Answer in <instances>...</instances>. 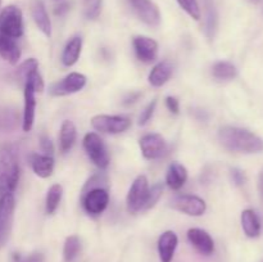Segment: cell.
I'll use <instances>...</instances> for the list:
<instances>
[{"label": "cell", "instance_id": "6da1fadb", "mask_svg": "<svg viewBox=\"0 0 263 262\" xmlns=\"http://www.w3.org/2000/svg\"><path fill=\"white\" fill-rule=\"evenodd\" d=\"M218 141L225 149L239 153H259L263 151V139L247 128L223 126L218 131Z\"/></svg>", "mask_w": 263, "mask_h": 262}, {"label": "cell", "instance_id": "7a4b0ae2", "mask_svg": "<svg viewBox=\"0 0 263 262\" xmlns=\"http://www.w3.org/2000/svg\"><path fill=\"white\" fill-rule=\"evenodd\" d=\"M20 180V164L13 149H0V197L12 194Z\"/></svg>", "mask_w": 263, "mask_h": 262}, {"label": "cell", "instance_id": "3957f363", "mask_svg": "<svg viewBox=\"0 0 263 262\" xmlns=\"http://www.w3.org/2000/svg\"><path fill=\"white\" fill-rule=\"evenodd\" d=\"M0 33L13 40L23 35V17L20 8L7 5L0 12Z\"/></svg>", "mask_w": 263, "mask_h": 262}, {"label": "cell", "instance_id": "277c9868", "mask_svg": "<svg viewBox=\"0 0 263 262\" xmlns=\"http://www.w3.org/2000/svg\"><path fill=\"white\" fill-rule=\"evenodd\" d=\"M84 149L90 161L99 169H107L109 164V154L107 146L98 134L89 133L84 138Z\"/></svg>", "mask_w": 263, "mask_h": 262}, {"label": "cell", "instance_id": "5b68a950", "mask_svg": "<svg viewBox=\"0 0 263 262\" xmlns=\"http://www.w3.org/2000/svg\"><path fill=\"white\" fill-rule=\"evenodd\" d=\"M15 199L14 195L4 194L0 197V249L7 244L10 236L14 217Z\"/></svg>", "mask_w": 263, "mask_h": 262}, {"label": "cell", "instance_id": "8992f818", "mask_svg": "<svg viewBox=\"0 0 263 262\" xmlns=\"http://www.w3.org/2000/svg\"><path fill=\"white\" fill-rule=\"evenodd\" d=\"M109 203L107 188H92L82 192V207L89 215L98 216L105 211Z\"/></svg>", "mask_w": 263, "mask_h": 262}, {"label": "cell", "instance_id": "52a82bcc", "mask_svg": "<svg viewBox=\"0 0 263 262\" xmlns=\"http://www.w3.org/2000/svg\"><path fill=\"white\" fill-rule=\"evenodd\" d=\"M91 126L94 130L104 134H122L131 126L130 118L125 116L98 115L91 118Z\"/></svg>", "mask_w": 263, "mask_h": 262}, {"label": "cell", "instance_id": "ba28073f", "mask_svg": "<svg viewBox=\"0 0 263 262\" xmlns=\"http://www.w3.org/2000/svg\"><path fill=\"white\" fill-rule=\"evenodd\" d=\"M149 182L146 176L140 175L134 180L130 190L127 193L126 203H127V210L130 213H138L139 211L144 210L146 198H148Z\"/></svg>", "mask_w": 263, "mask_h": 262}, {"label": "cell", "instance_id": "9c48e42d", "mask_svg": "<svg viewBox=\"0 0 263 262\" xmlns=\"http://www.w3.org/2000/svg\"><path fill=\"white\" fill-rule=\"evenodd\" d=\"M170 207L187 216L199 217V216L204 215V212L207 211V203L197 195L182 194L172 198L170 202Z\"/></svg>", "mask_w": 263, "mask_h": 262}, {"label": "cell", "instance_id": "30bf717a", "mask_svg": "<svg viewBox=\"0 0 263 262\" xmlns=\"http://www.w3.org/2000/svg\"><path fill=\"white\" fill-rule=\"evenodd\" d=\"M86 85V77L79 72H72L64 79L54 82L49 87V92L54 97H66L82 90Z\"/></svg>", "mask_w": 263, "mask_h": 262}, {"label": "cell", "instance_id": "8fae6325", "mask_svg": "<svg viewBox=\"0 0 263 262\" xmlns=\"http://www.w3.org/2000/svg\"><path fill=\"white\" fill-rule=\"evenodd\" d=\"M140 151L146 159H157L164 154L167 143L159 134H146L139 141Z\"/></svg>", "mask_w": 263, "mask_h": 262}, {"label": "cell", "instance_id": "7c38bea8", "mask_svg": "<svg viewBox=\"0 0 263 262\" xmlns=\"http://www.w3.org/2000/svg\"><path fill=\"white\" fill-rule=\"evenodd\" d=\"M134 50L139 61L152 63L158 55V43L148 36H135L133 40Z\"/></svg>", "mask_w": 263, "mask_h": 262}, {"label": "cell", "instance_id": "4fadbf2b", "mask_svg": "<svg viewBox=\"0 0 263 262\" xmlns=\"http://www.w3.org/2000/svg\"><path fill=\"white\" fill-rule=\"evenodd\" d=\"M134 10L144 23L149 26H158L161 22V13L158 7L152 0H130Z\"/></svg>", "mask_w": 263, "mask_h": 262}, {"label": "cell", "instance_id": "5bb4252c", "mask_svg": "<svg viewBox=\"0 0 263 262\" xmlns=\"http://www.w3.org/2000/svg\"><path fill=\"white\" fill-rule=\"evenodd\" d=\"M187 240L203 256H211L215 251V241H213L212 236L203 229H189Z\"/></svg>", "mask_w": 263, "mask_h": 262}, {"label": "cell", "instance_id": "9a60e30c", "mask_svg": "<svg viewBox=\"0 0 263 262\" xmlns=\"http://www.w3.org/2000/svg\"><path fill=\"white\" fill-rule=\"evenodd\" d=\"M25 108H23V131L28 133L32 128L35 122V109H36V91L30 84H25Z\"/></svg>", "mask_w": 263, "mask_h": 262}, {"label": "cell", "instance_id": "2e32d148", "mask_svg": "<svg viewBox=\"0 0 263 262\" xmlns=\"http://www.w3.org/2000/svg\"><path fill=\"white\" fill-rule=\"evenodd\" d=\"M179 244V238L174 231H164L158 239V253L162 262H171Z\"/></svg>", "mask_w": 263, "mask_h": 262}, {"label": "cell", "instance_id": "e0dca14e", "mask_svg": "<svg viewBox=\"0 0 263 262\" xmlns=\"http://www.w3.org/2000/svg\"><path fill=\"white\" fill-rule=\"evenodd\" d=\"M31 13H32V18L33 21H35L36 26L39 27V30H40L45 36L50 38L51 22L44 3L41 2V0H33L32 5H31Z\"/></svg>", "mask_w": 263, "mask_h": 262}, {"label": "cell", "instance_id": "ac0fdd59", "mask_svg": "<svg viewBox=\"0 0 263 262\" xmlns=\"http://www.w3.org/2000/svg\"><path fill=\"white\" fill-rule=\"evenodd\" d=\"M187 180V170L179 162H172L166 174V184L172 190L181 189Z\"/></svg>", "mask_w": 263, "mask_h": 262}, {"label": "cell", "instance_id": "d6986e66", "mask_svg": "<svg viewBox=\"0 0 263 262\" xmlns=\"http://www.w3.org/2000/svg\"><path fill=\"white\" fill-rule=\"evenodd\" d=\"M30 163L33 172H35L39 177L46 179V177L51 176V174H53L54 158L51 156L33 153L31 154L30 157Z\"/></svg>", "mask_w": 263, "mask_h": 262}, {"label": "cell", "instance_id": "ffe728a7", "mask_svg": "<svg viewBox=\"0 0 263 262\" xmlns=\"http://www.w3.org/2000/svg\"><path fill=\"white\" fill-rule=\"evenodd\" d=\"M172 76V66L170 64V62L163 61L157 63L153 67V69L151 71L148 76V81L152 86L154 87H161L171 79Z\"/></svg>", "mask_w": 263, "mask_h": 262}, {"label": "cell", "instance_id": "44dd1931", "mask_svg": "<svg viewBox=\"0 0 263 262\" xmlns=\"http://www.w3.org/2000/svg\"><path fill=\"white\" fill-rule=\"evenodd\" d=\"M77 138V130L76 126L72 121L66 120L63 121L61 126V131H59V148L63 153H67L72 149L74 145V141Z\"/></svg>", "mask_w": 263, "mask_h": 262}, {"label": "cell", "instance_id": "7402d4cb", "mask_svg": "<svg viewBox=\"0 0 263 262\" xmlns=\"http://www.w3.org/2000/svg\"><path fill=\"white\" fill-rule=\"evenodd\" d=\"M82 50V39L79 36L72 38L68 43L66 44L62 53V63L66 67H71L77 63Z\"/></svg>", "mask_w": 263, "mask_h": 262}, {"label": "cell", "instance_id": "603a6c76", "mask_svg": "<svg viewBox=\"0 0 263 262\" xmlns=\"http://www.w3.org/2000/svg\"><path fill=\"white\" fill-rule=\"evenodd\" d=\"M241 226L248 238H257L261 234V221L253 210H244L241 212Z\"/></svg>", "mask_w": 263, "mask_h": 262}, {"label": "cell", "instance_id": "cb8c5ba5", "mask_svg": "<svg viewBox=\"0 0 263 262\" xmlns=\"http://www.w3.org/2000/svg\"><path fill=\"white\" fill-rule=\"evenodd\" d=\"M0 55L10 64L18 63L21 58V49L13 39L2 35L0 38Z\"/></svg>", "mask_w": 263, "mask_h": 262}, {"label": "cell", "instance_id": "d4e9b609", "mask_svg": "<svg viewBox=\"0 0 263 262\" xmlns=\"http://www.w3.org/2000/svg\"><path fill=\"white\" fill-rule=\"evenodd\" d=\"M205 12V35L208 39H213L217 31L218 14L213 0H203Z\"/></svg>", "mask_w": 263, "mask_h": 262}, {"label": "cell", "instance_id": "484cf974", "mask_svg": "<svg viewBox=\"0 0 263 262\" xmlns=\"http://www.w3.org/2000/svg\"><path fill=\"white\" fill-rule=\"evenodd\" d=\"M212 74L215 79L220 80V81H230V80L235 79L238 74V69L233 63L226 61H220L217 63L213 64L212 67Z\"/></svg>", "mask_w": 263, "mask_h": 262}, {"label": "cell", "instance_id": "4316f807", "mask_svg": "<svg viewBox=\"0 0 263 262\" xmlns=\"http://www.w3.org/2000/svg\"><path fill=\"white\" fill-rule=\"evenodd\" d=\"M62 195H63V188L59 184H54L49 188L48 194H46L45 199V210L46 213L51 215L57 211L59 203L62 200Z\"/></svg>", "mask_w": 263, "mask_h": 262}, {"label": "cell", "instance_id": "83f0119b", "mask_svg": "<svg viewBox=\"0 0 263 262\" xmlns=\"http://www.w3.org/2000/svg\"><path fill=\"white\" fill-rule=\"evenodd\" d=\"M81 249V241L77 235L67 236L63 246V258L66 262H73Z\"/></svg>", "mask_w": 263, "mask_h": 262}, {"label": "cell", "instance_id": "f1b7e54d", "mask_svg": "<svg viewBox=\"0 0 263 262\" xmlns=\"http://www.w3.org/2000/svg\"><path fill=\"white\" fill-rule=\"evenodd\" d=\"M162 193H163V185H162L161 182H157L153 186L149 188L148 198H146L144 210H151V208H153L154 205L157 204V202L159 200V198L162 197Z\"/></svg>", "mask_w": 263, "mask_h": 262}, {"label": "cell", "instance_id": "f546056e", "mask_svg": "<svg viewBox=\"0 0 263 262\" xmlns=\"http://www.w3.org/2000/svg\"><path fill=\"white\" fill-rule=\"evenodd\" d=\"M180 7L193 18V20L198 21L200 20V8L199 4H198L197 0H177Z\"/></svg>", "mask_w": 263, "mask_h": 262}, {"label": "cell", "instance_id": "4dcf8cb0", "mask_svg": "<svg viewBox=\"0 0 263 262\" xmlns=\"http://www.w3.org/2000/svg\"><path fill=\"white\" fill-rule=\"evenodd\" d=\"M35 68H39V63L35 58H30L27 59V61L23 62L17 69V77L20 79V81L22 82V84H25L26 79H27V76L30 74V72Z\"/></svg>", "mask_w": 263, "mask_h": 262}, {"label": "cell", "instance_id": "1f68e13d", "mask_svg": "<svg viewBox=\"0 0 263 262\" xmlns=\"http://www.w3.org/2000/svg\"><path fill=\"white\" fill-rule=\"evenodd\" d=\"M25 84H30L31 86L33 87V90H35L36 92H41L44 90V87H45V85H44V80L43 77H41L40 72H39L37 68L32 69V71L30 72V74L27 76V79H26ZM23 84V85H25Z\"/></svg>", "mask_w": 263, "mask_h": 262}, {"label": "cell", "instance_id": "d6a6232c", "mask_svg": "<svg viewBox=\"0 0 263 262\" xmlns=\"http://www.w3.org/2000/svg\"><path fill=\"white\" fill-rule=\"evenodd\" d=\"M156 107H157V100L154 99V100H152V102L149 103V104L146 105L143 110H141V115H140V117H139V125L144 126V125H146L149 121H151V118L153 117V115H154V110H156Z\"/></svg>", "mask_w": 263, "mask_h": 262}, {"label": "cell", "instance_id": "836d02e7", "mask_svg": "<svg viewBox=\"0 0 263 262\" xmlns=\"http://www.w3.org/2000/svg\"><path fill=\"white\" fill-rule=\"evenodd\" d=\"M44 254L41 252H33V253L22 256L20 253L13 254V262H44Z\"/></svg>", "mask_w": 263, "mask_h": 262}, {"label": "cell", "instance_id": "e575fe53", "mask_svg": "<svg viewBox=\"0 0 263 262\" xmlns=\"http://www.w3.org/2000/svg\"><path fill=\"white\" fill-rule=\"evenodd\" d=\"M89 2L90 4L87 7L86 15L90 20H95L100 14V10H102V0H89Z\"/></svg>", "mask_w": 263, "mask_h": 262}, {"label": "cell", "instance_id": "d590c367", "mask_svg": "<svg viewBox=\"0 0 263 262\" xmlns=\"http://www.w3.org/2000/svg\"><path fill=\"white\" fill-rule=\"evenodd\" d=\"M231 179H233L234 184L236 186H243L247 181V176L240 169H233L231 170Z\"/></svg>", "mask_w": 263, "mask_h": 262}, {"label": "cell", "instance_id": "8d00e7d4", "mask_svg": "<svg viewBox=\"0 0 263 262\" xmlns=\"http://www.w3.org/2000/svg\"><path fill=\"white\" fill-rule=\"evenodd\" d=\"M40 145H41V149H43L44 154L53 157L54 145H53V141H51L50 139L48 138V136H45V135L41 136V138H40Z\"/></svg>", "mask_w": 263, "mask_h": 262}, {"label": "cell", "instance_id": "74e56055", "mask_svg": "<svg viewBox=\"0 0 263 262\" xmlns=\"http://www.w3.org/2000/svg\"><path fill=\"white\" fill-rule=\"evenodd\" d=\"M166 107L168 108V110L171 113H174V115H179L180 103L175 97H167L166 98Z\"/></svg>", "mask_w": 263, "mask_h": 262}, {"label": "cell", "instance_id": "f35d334b", "mask_svg": "<svg viewBox=\"0 0 263 262\" xmlns=\"http://www.w3.org/2000/svg\"><path fill=\"white\" fill-rule=\"evenodd\" d=\"M68 9H69L68 3H62V4H59L58 7L55 8V14H64Z\"/></svg>", "mask_w": 263, "mask_h": 262}, {"label": "cell", "instance_id": "ab89813d", "mask_svg": "<svg viewBox=\"0 0 263 262\" xmlns=\"http://www.w3.org/2000/svg\"><path fill=\"white\" fill-rule=\"evenodd\" d=\"M258 192H259V197H261L262 202H263V170L259 174L258 177Z\"/></svg>", "mask_w": 263, "mask_h": 262}, {"label": "cell", "instance_id": "60d3db41", "mask_svg": "<svg viewBox=\"0 0 263 262\" xmlns=\"http://www.w3.org/2000/svg\"><path fill=\"white\" fill-rule=\"evenodd\" d=\"M0 38H2V33H0Z\"/></svg>", "mask_w": 263, "mask_h": 262}, {"label": "cell", "instance_id": "b9f144b4", "mask_svg": "<svg viewBox=\"0 0 263 262\" xmlns=\"http://www.w3.org/2000/svg\"><path fill=\"white\" fill-rule=\"evenodd\" d=\"M87 2H89V0H87Z\"/></svg>", "mask_w": 263, "mask_h": 262}]
</instances>
